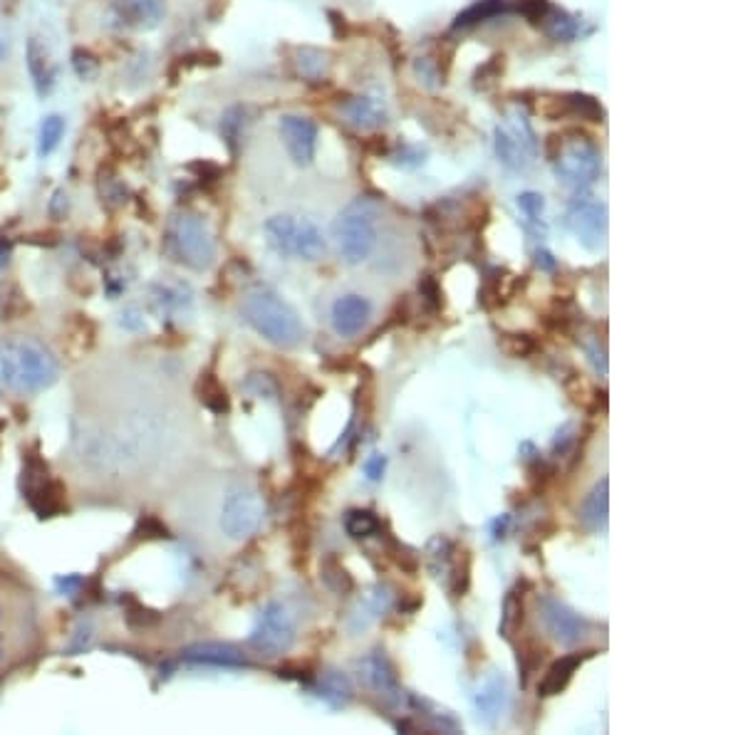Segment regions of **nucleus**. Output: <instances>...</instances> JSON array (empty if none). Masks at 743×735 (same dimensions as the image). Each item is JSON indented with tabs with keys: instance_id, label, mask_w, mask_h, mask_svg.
Masks as SVG:
<instances>
[{
	"instance_id": "nucleus-30",
	"label": "nucleus",
	"mask_w": 743,
	"mask_h": 735,
	"mask_svg": "<svg viewBox=\"0 0 743 735\" xmlns=\"http://www.w3.org/2000/svg\"><path fill=\"white\" fill-rule=\"evenodd\" d=\"M518 208H521L523 218H526V226L531 228V231L543 236V233H545V201H543V196L533 194V191H528V194H521V196H518Z\"/></svg>"
},
{
	"instance_id": "nucleus-39",
	"label": "nucleus",
	"mask_w": 743,
	"mask_h": 735,
	"mask_svg": "<svg viewBox=\"0 0 743 735\" xmlns=\"http://www.w3.org/2000/svg\"><path fill=\"white\" fill-rule=\"evenodd\" d=\"M100 196H102V203H107V206H119V203L127 201V191H124V186L119 184L114 176H102L100 179Z\"/></svg>"
},
{
	"instance_id": "nucleus-35",
	"label": "nucleus",
	"mask_w": 743,
	"mask_h": 735,
	"mask_svg": "<svg viewBox=\"0 0 743 735\" xmlns=\"http://www.w3.org/2000/svg\"><path fill=\"white\" fill-rule=\"evenodd\" d=\"M243 119H246V109L243 107H231L226 114H223L221 132H223V139H226L231 149H236V142H241L243 124H246Z\"/></svg>"
},
{
	"instance_id": "nucleus-23",
	"label": "nucleus",
	"mask_w": 743,
	"mask_h": 735,
	"mask_svg": "<svg viewBox=\"0 0 743 735\" xmlns=\"http://www.w3.org/2000/svg\"><path fill=\"white\" fill-rule=\"evenodd\" d=\"M583 659L585 656H580V654H568V656H563V659L555 661V664L545 671L543 681L538 684V696L550 698V696H558L560 691H565L570 684V679H573V674L580 669V664H583Z\"/></svg>"
},
{
	"instance_id": "nucleus-45",
	"label": "nucleus",
	"mask_w": 743,
	"mask_h": 735,
	"mask_svg": "<svg viewBox=\"0 0 743 735\" xmlns=\"http://www.w3.org/2000/svg\"><path fill=\"white\" fill-rule=\"evenodd\" d=\"M67 206H70V201H67V194L65 191H55L53 201H50V216L53 218H62L67 213Z\"/></svg>"
},
{
	"instance_id": "nucleus-17",
	"label": "nucleus",
	"mask_w": 743,
	"mask_h": 735,
	"mask_svg": "<svg viewBox=\"0 0 743 735\" xmlns=\"http://www.w3.org/2000/svg\"><path fill=\"white\" fill-rule=\"evenodd\" d=\"M392 604V592H389L384 585H377L372 589H367L350 609V617H347V627H350L352 634H360L370 627L372 622H377L384 612Z\"/></svg>"
},
{
	"instance_id": "nucleus-15",
	"label": "nucleus",
	"mask_w": 743,
	"mask_h": 735,
	"mask_svg": "<svg viewBox=\"0 0 743 735\" xmlns=\"http://www.w3.org/2000/svg\"><path fill=\"white\" fill-rule=\"evenodd\" d=\"M109 10L119 25L132 30H152L164 18L161 0H112Z\"/></svg>"
},
{
	"instance_id": "nucleus-22",
	"label": "nucleus",
	"mask_w": 743,
	"mask_h": 735,
	"mask_svg": "<svg viewBox=\"0 0 743 735\" xmlns=\"http://www.w3.org/2000/svg\"><path fill=\"white\" fill-rule=\"evenodd\" d=\"M184 659L191 664H209V666H226V669H236V666H248L246 656L231 644H196L184 651Z\"/></svg>"
},
{
	"instance_id": "nucleus-1",
	"label": "nucleus",
	"mask_w": 743,
	"mask_h": 735,
	"mask_svg": "<svg viewBox=\"0 0 743 735\" xmlns=\"http://www.w3.org/2000/svg\"><path fill=\"white\" fill-rule=\"evenodd\" d=\"M60 377V364L43 342L13 335L0 342V382L15 394H38Z\"/></svg>"
},
{
	"instance_id": "nucleus-38",
	"label": "nucleus",
	"mask_w": 743,
	"mask_h": 735,
	"mask_svg": "<svg viewBox=\"0 0 743 735\" xmlns=\"http://www.w3.org/2000/svg\"><path fill=\"white\" fill-rule=\"evenodd\" d=\"M322 575H325L327 585L335 587L337 592H350V589L355 587L352 577L347 575V572L342 570V567L337 565L335 560H330V562H325V565H322Z\"/></svg>"
},
{
	"instance_id": "nucleus-2",
	"label": "nucleus",
	"mask_w": 743,
	"mask_h": 735,
	"mask_svg": "<svg viewBox=\"0 0 743 735\" xmlns=\"http://www.w3.org/2000/svg\"><path fill=\"white\" fill-rule=\"evenodd\" d=\"M241 312L243 320L275 347L293 349L305 340V325L298 312L266 285L248 290L241 302Z\"/></svg>"
},
{
	"instance_id": "nucleus-24",
	"label": "nucleus",
	"mask_w": 743,
	"mask_h": 735,
	"mask_svg": "<svg viewBox=\"0 0 743 735\" xmlns=\"http://www.w3.org/2000/svg\"><path fill=\"white\" fill-rule=\"evenodd\" d=\"M318 696L332 706H347L352 701V686L340 671H325L318 681Z\"/></svg>"
},
{
	"instance_id": "nucleus-47",
	"label": "nucleus",
	"mask_w": 743,
	"mask_h": 735,
	"mask_svg": "<svg viewBox=\"0 0 743 735\" xmlns=\"http://www.w3.org/2000/svg\"><path fill=\"white\" fill-rule=\"evenodd\" d=\"M0 659H3V651H0Z\"/></svg>"
},
{
	"instance_id": "nucleus-37",
	"label": "nucleus",
	"mask_w": 743,
	"mask_h": 735,
	"mask_svg": "<svg viewBox=\"0 0 743 735\" xmlns=\"http://www.w3.org/2000/svg\"><path fill=\"white\" fill-rule=\"evenodd\" d=\"M72 67H75L77 77L80 80H95L97 72H100V62L95 60V55H90L87 50H75L72 52Z\"/></svg>"
},
{
	"instance_id": "nucleus-44",
	"label": "nucleus",
	"mask_w": 743,
	"mask_h": 735,
	"mask_svg": "<svg viewBox=\"0 0 743 735\" xmlns=\"http://www.w3.org/2000/svg\"><path fill=\"white\" fill-rule=\"evenodd\" d=\"M585 352L590 354V362L595 364L597 372L607 374V359H605V352H602V349L597 347V342H587V344H585Z\"/></svg>"
},
{
	"instance_id": "nucleus-7",
	"label": "nucleus",
	"mask_w": 743,
	"mask_h": 735,
	"mask_svg": "<svg viewBox=\"0 0 743 735\" xmlns=\"http://www.w3.org/2000/svg\"><path fill=\"white\" fill-rule=\"evenodd\" d=\"M332 233H335L340 255L352 265L370 258L377 248V226H374L372 213L362 206V201L352 203L337 216Z\"/></svg>"
},
{
	"instance_id": "nucleus-4",
	"label": "nucleus",
	"mask_w": 743,
	"mask_h": 735,
	"mask_svg": "<svg viewBox=\"0 0 743 735\" xmlns=\"http://www.w3.org/2000/svg\"><path fill=\"white\" fill-rule=\"evenodd\" d=\"M553 139V166L560 184L573 191H585L600 179V151L585 134L570 132Z\"/></svg>"
},
{
	"instance_id": "nucleus-20",
	"label": "nucleus",
	"mask_w": 743,
	"mask_h": 735,
	"mask_svg": "<svg viewBox=\"0 0 743 735\" xmlns=\"http://www.w3.org/2000/svg\"><path fill=\"white\" fill-rule=\"evenodd\" d=\"M25 62H28V72L30 77H33L35 92H38L40 97H45L55 85V65L53 60H50V52L43 45V40L40 38L28 40Z\"/></svg>"
},
{
	"instance_id": "nucleus-6",
	"label": "nucleus",
	"mask_w": 743,
	"mask_h": 735,
	"mask_svg": "<svg viewBox=\"0 0 743 735\" xmlns=\"http://www.w3.org/2000/svg\"><path fill=\"white\" fill-rule=\"evenodd\" d=\"M496 156L506 169L526 171L531 169L538 156V139L531 127V119L521 109H508L501 122L496 124Z\"/></svg>"
},
{
	"instance_id": "nucleus-10",
	"label": "nucleus",
	"mask_w": 743,
	"mask_h": 735,
	"mask_svg": "<svg viewBox=\"0 0 743 735\" xmlns=\"http://www.w3.org/2000/svg\"><path fill=\"white\" fill-rule=\"evenodd\" d=\"M23 493L40 518H53L65 508V488L53 481L40 458L30 456L23 471Z\"/></svg>"
},
{
	"instance_id": "nucleus-33",
	"label": "nucleus",
	"mask_w": 743,
	"mask_h": 735,
	"mask_svg": "<svg viewBox=\"0 0 743 735\" xmlns=\"http://www.w3.org/2000/svg\"><path fill=\"white\" fill-rule=\"evenodd\" d=\"M503 10H506V0H478L476 5H471L469 10H464V13L456 18V28L491 20V18H496L498 13H503Z\"/></svg>"
},
{
	"instance_id": "nucleus-11",
	"label": "nucleus",
	"mask_w": 743,
	"mask_h": 735,
	"mask_svg": "<svg viewBox=\"0 0 743 735\" xmlns=\"http://www.w3.org/2000/svg\"><path fill=\"white\" fill-rule=\"evenodd\" d=\"M540 622H543L545 632L563 646H578L590 632V624L575 609H570L568 604L555 597L540 599Z\"/></svg>"
},
{
	"instance_id": "nucleus-16",
	"label": "nucleus",
	"mask_w": 743,
	"mask_h": 735,
	"mask_svg": "<svg viewBox=\"0 0 743 735\" xmlns=\"http://www.w3.org/2000/svg\"><path fill=\"white\" fill-rule=\"evenodd\" d=\"M370 300L362 295H342L332 305V327L340 337L360 335L362 327L370 320Z\"/></svg>"
},
{
	"instance_id": "nucleus-34",
	"label": "nucleus",
	"mask_w": 743,
	"mask_h": 735,
	"mask_svg": "<svg viewBox=\"0 0 743 735\" xmlns=\"http://www.w3.org/2000/svg\"><path fill=\"white\" fill-rule=\"evenodd\" d=\"M560 102L568 107L570 114H575V117H580V119H587V122H602V117H605L600 102L587 95H568L560 99Z\"/></svg>"
},
{
	"instance_id": "nucleus-14",
	"label": "nucleus",
	"mask_w": 743,
	"mask_h": 735,
	"mask_svg": "<svg viewBox=\"0 0 743 735\" xmlns=\"http://www.w3.org/2000/svg\"><path fill=\"white\" fill-rule=\"evenodd\" d=\"M362 676H365L367 686H370L382 701L387 703L402 701V686H399L397 671H394L392 661L384 656V651H372V654L362 661Z\"/></svg>"
},
{
	"instance_id": "nucleus-25",
	"label": "nucleus",
	"mask_w": 743,
	"mask_h": 735,
	"mask_svg": "<svg viewBox=\"0 0 743 735\" xmlns=\"http://www.w3.org/2000/svg\"><path fill=\"white\" fill-rule=\"evenodd\" d=\"M152 293H154V302H157L159 310L181 312L184 307L191 305V290L186 288V285L159 283V285H154Z\"/></svg>"
},
{
	"instance_id": "nucleus-27",
	"label": "nucleus",
	"mask_w": 743,
	"mask_h": 735,
	"mask_svg": "<svg viewBox=\"0 0 743 735\" xmlns=\"http://www.w3.org/2000/svg\"><path fill=\"white\" fill-rule=\"evenodd\" d=\"M379 528H382V525H379V518L372 513V510L355 508L345 515V530H347V535L355 540L372 538V535L379 533Z\"/></svg>"
},
{
	"instance_id": "nucleus-19",
	"label": "nucleus",
	"mask_w": 743,
	"mask_h": 735,
	"mask_svg": "<svg viewBox=\"0 0 743 735\" xmlns=\"http://www.w3.org/2000/svg\"><path fill=\"white\" fill-rule=\"evenodd\" d=\"M610 520V481L602 478L595 483V488L585 495L583 505H580V523L585 525L590 533H602Z\"/></svg>"
},
{
	"instance_id": "nucleus-42",
	"label": "nucleus",
	"mask_w": 743,
	"mask_h": 735,
	"mask_svg": "<svg viewBox=\"0 0 743 735\" xmlns=\"http://www.w3.org/2000/svg\"><path fill=\"white\" fill-rule=\"evenodd\" d=\"M506 340L516 344V347H508V352H511L513 357H523V354L533 352V347H535L528 335H506Z\"/></svg>"
},
{
	"instance_id": "nucleus-3",
	"label": "nucleus",
	"mask_w": 743,
	"mask_h": 735,
	"mask_svg": "<svg viewBox=\"0 0 743 735\" xmlns=\"http://www.w3.org/2000/svg\"><path fill=\"white\" fill-rule=\"evenodd\" d=\"M164 250L171 260L191 270H209L216 260V241L204 216L176 211L166 223Z\"/></svg>"
},
{
	"instance_id": "nucleus-9",
	"label": "nucleus",
	"mask_w": 743,
	"mask_h": 735,
	"mask_svg": "<svg viewBox=\"0 0 743 735\" xmlns=\"http://www.w3.org/2000/svg\"><path fill=\"white\" fill-rule=\"evenodd\" d=\"M251 646L263 656H283L295 644V622L288 607L270 602L261 609L251 632Z\"/></svg>"
},
{
	"instance_id": "nucleus-41",
	"label": "nucleus",
	"mask_w": 743,
	"mask_h": 735,
	"mask_svg": "<svg viewBox=\"0 0 743 735\" xmlns=\"http://www.w3.org/2000/svg\"><path fill=\"white\" fill-rule=\"evenodd\" d=\"M384 466H387V458H384L382 453H374V456L367 458L362 468H365V476L370 478V481H379L384 473Z\"/></svg>"
},
{
	"instance_id": "nucleus-29",
	"label": "nucleus",
	"mask_w": 743,
	"mask_h": 735,
	"mask_svg": "<svg viewBox=\"0 0 743 735\" xmlns=\"http://www.w3.org/2000/svg\"><path fill=\"white\" fill-rule=\"evenodd\" d=\"M429 570L434 577H449L451 565H454V545L439 535L429 542Z\"/></svg>"
},
{
	"instance_id": "nucleus-40",
	"label": "nucleus",
	"mask_w": 743,
	"mask_h": 735,
	"mask_svg": "<svg viewBox=\"0 0 743 735\" xmlns=\"http://www.w3.org/2000/svg\"><path fill=\"white\" fill-rule=\"evenodd\" d=\"M548 0H521V10L526 18H531V23H540L543 15L548 13Z\"/></svg>"
},
{
	"instance_id": "nucleus-28",
	"label": "nucleus",
	"mask_w": 743,
	"mask_h": 735,
	"mask_svg": "<svg viewBox=\"0 0 743 735\" xmlns=\"http://www.w3.org/2000/svg\"><path fill=\"white\" fill-rule=\"evenodd\" d=\"M62 137H65V119H62L60 114H48V117L43 119V124H40L38 154L43 156V159L53 154V151L60 147Z\"/></svg>"
},
{
	"instance_id": "nucleus-13",
	"label": "nucleus",
	"mask_w": 743,
	"mask_h": 735,
	"mask_svg": "<svg viewBox=\"0 0 743 735\" xmlns=\"http://www.w3.org/2000/svg\"><path fill=\"white\" fill-rule=\"evenodd\" d=\"M280 139L295 166H310L318 151V127L300 114H283L278 122Z\"/></svg>"
},
{
	"instance_id": "nucleus-46",
	"label": "nucleus",
	"mask_w": 743,
	"mask_h": 735,
	"mask_svg": "<svg viewBox=\"0 0 743 735\" xmlns=\"http://www.w3.org/2000/svg\"><path fill=\"white\" fill-rule=\"evenodd\" d=\"M5 57H8V40H5V35L0 33V65L5 62Z\"/></svg>"
},
{
	"instance_id": "nucleus-12",
	"label": "nucleus",
	"mask_w": 743,
	"mask_h": 735,
	"mask_svg": "<svg viewBox=\"0 0 743 735\" xmlns=\"http://www.w3.org/2000/svg\"><path fill=\"white\" fill-rule=\"evenodd\" d=\"M568 226L585 248H602L607 238V226H610L607 206L600 201H592V198H578L568 208Z\"/></svg>"
},
{
	"instance_id": "nucleus-26",
	"label": "nucleus",
	"mask_w": 743,
	"mask_h": 735,
	"mask_svg": "<svg viewBox=\"0 0 743 735\" xmlns=\"http://www.w3.org/2000/svg\"><path fill=\"white\" fill-rule=\"evenodd\" d=\"M540 25H543L545 33L550 35L553 40H563V43H568V40H573L575 35H578V23H575V18H570L565 10H558V8H548V13L543 15V20H540Z\"/></svg>"
},
{
	"instance_id": "nucleus-31",
	"label": "nucleus",
	"mask_w": 743,
	"mask_h": 735,
	"mask_svg": "<svg viewBox=\"0 0 743 735\" xmlns=\"http://www.w3.org/2000/svg\"><path fill=\"white\" fill-rule=\"evenodd\" d=\"M199 399L204 401V406H209L211 411H216V414H226V411H228L226 389L218 384V379L213 377V374H201Z\"/></svg>"
},
{
	"instance_id": "nucleus-32",
	"label": "nucleus",
	"mask_w": 743,
	"mask_h": 735,
	"mask_svg": "<svg viewBox=\"0 0 743 735\" xmlns=\"http://www.w3.org/2000/svg\"><path fill=\"white\" fill-rule=\"evenodd\" d=\"M325 52L315 50V48H300L298 55H295V70H298L300 77L305 80H320L325 75Z\"/></svg>"
},
{
	"instance_id": "nucleus-36",
	"label": "nucleus",
	"mask_w": 743,
	"mask_h": 735,
	"mask_svg": "<svg viewBox=\"0 0 743 735\" xmlns=\"http://www.w3.org/2000/svg\"><path fill=\"white\" fill-rule=\"evenodd\" d=\"M521 612H523V604L518 602L516 592H511L506 599V607H503V622H501L503 637H511V634L521 627V619H523Z\"/></svg>"
},
{
	"instance_id": "nucleus-43",
	"label": "nucleus",
	"mask_w": 743,
	"mask_h": 735,
	"mask_svg": "<svg viewBox=\"0 0 743 735\" xmlns=\"http://www.w3.org/2000/svg\"><path fill=\"white\" fill-rule=\"evenodd\" d=\"M419 293H422L424 300L429 302V305L434 307V310L441 305V293H439V288H436V280L434 278H426L424 283L419 285Z\"/></svg>"
},
{
	"instance_id": "nucleus-8",
	"label": "nucleus",
	"mask_w": 743,
	"mask_h": 735,
	"mask_svg": "<svg viewBox=\"0 0 743 735\" xmlns=\"http://www.w3.org/2000/svg\"><path fill=\"white\" fill-rule=\"evenodd\" d=\"M266 520V500L261 493L251 488H238L226 495L221 505V530L226 538L243 540L258 533V528Z\"/></svg>"
},
{
	"instance_id": "nucleus-21",
	"label": "nucleus",
	"mask_w": 743,
	"mask_h": 735,
	"mask_svg": "<svg viewBox=\"0 0 743 735\" xmlns=\"http://www.w3.org/2000/svg\"><path fill=\"white\" fill-rule=\"evenodd\" d=\"M342 114H345L347 124H352L355 129H365V132H372V129L384 127L387 122V109L377 102L374 97H352L342 104Z\"/></svg>"
},
{
	"instance_id": "nucleus-18",
	"label": "nucleus",
	"mask_w": 743,
	"mask_h": 735,
	"mask_svg": "<svg viewBox=\"0 0 743 735\" xmlns=\"http://www.w3.org/2000/svg\"><path fill=\"white\" fill-rule=\"evenodd\" d=\"M508 698H511V693H508V681L503 679L501 674L488 676L481 684V688L476 691L474 698L478 718H481L483 723H488V726L496 723L498 718L503 716V711L508 708Z\"/></svg>"
},
{
	"instance_id": "nucleus-5",
	"label": "nucleus",
	"mask_w": 743,
	"mask_h": 735,
	"mask_svg": "<svg viewBox=\"0 0 743 735\" xmlns=\"http://www.w3.org/2000/svg\"><path fill=\"white\" fill-rule=\"evenodd\" d=\"M266 241L270 248L283 258L295 260H320L325 255V236L310 218L288 216L280 213L266 221Z\"/></svg>"
}]
</instances>
